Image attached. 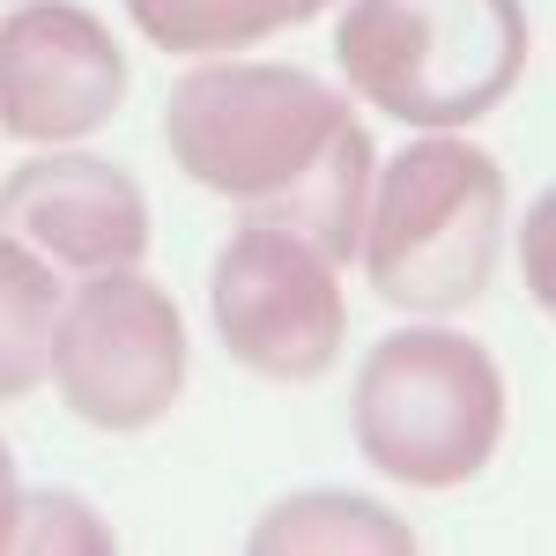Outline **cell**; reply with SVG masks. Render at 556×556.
<instances>
[{
    "instance_id": "1",
    "label": "cell",
    "mask_w": 556,
    "mask_h": 556,
    "mask_svg": "<svg viewBox=\"0 0 556 556\" xmlns=\"http://www.w3.org/2000/svg\"><path fill=\"white\" fill-rule=\"evenodd\" d=\"M172 156L193 186L230 201L238 223L312 238L327 260L356 253L371 193V134L349 97L290 60H223L178 75L164 104Z\"/></svg>"
},
{
    "instance_id": "2",
    "label": "cell",
    "mask_w": 556,
    "mask_h": 556,
    "mask_svg": "<svg viewBox=\"0 0 556 556\" xmlns=\"http://www.w3.org/2000/svg\"><path fill=\"white\" fill-rule=\"evenodd\" d=\"M364 275L393 312L445 319L482 304L497 260H505V172L460 134L408 141L386 172H371L364 230H356Z\"/></svg>"
},
{
    "instance_id": "3",
    "label": "cell",
    "mask_w": 556,
    "mask_h": 556,
    "mask_svg": "<svg viewBox=\"0 0 556 556\" xmlns=\"http://www.w3.org/2000/svg\"><path fill=\"white\" fill-rule=\"evenodd\" d=\"M527 45L519 0H349L334 23L349 89L424 134L490 119L527 75Z\"/></svg>"
},
{
    "instance_id": "4",
    "label": "cell",
    "mask_w": 556,
    "mask_h": 556,
    "mask_svg": "<svg viewBox=\"0 0 556 556\" xmlns=\"http://www.w3.org/2000/svg\"><path fill=\"white\" fill-rule=\"evenodd\" d=\"M356 453L408 490H460L505 445V371L453 327L386 334L349 393Z\"/></svg>"
},
{
    "instance_id": "5",
    "label": "cell",
    "mask_w": 556,
    "mask_h": 556,
    "mask_svg": "<svg viewBox=\"0 0 556 556\" xmlns=\"http://www.w3.org/2000/svg\"><path fill=\"white\" fill-rule=\"evenodd\" d=\"M45 371L60 386L67 416H83L89 430L164 424L172 401L186 393V319L172 290H156L134 267L83 275V290L60 298Z\"/></svg>"
},
{
    "instance_id": "6",
    "label": "cell",
    "mask_w": 556,
    "mask_h": 556,
    "mask_svg": "<svg viewBox=\"0 0 556 556\" xmlns=\"http://www.w3.org/2000/svg\"><path fill=\"white\" fill-rule=\"evenodd\" d=\"M208 312L230 364H245L253 379H275V386H312L334 371L349 334L342 260H327L298 230L238 223L230 245L215 253Z\"/></svg>"
},
{
    "instance_id": "7",
    "label": "cell",
    "mask_w": 556,
    "mask_h": 556,
    "mask_svg": "<svg viewBox=\"0 0 556 556\" xmlns=\"http://www.w3.org/2000/svg\"><path fill=\"white\" fill-rule=\"evenodd\" d=\"M127 104V52L75 0H23L0 15V134L83 141Z\"/></svg>"
},
{
    "instance_id": "8",
    "label": "cell",
    "mask_w": 556,
    "mask_h": 556,
    "mask_svg": "<svg viewBox=\"0 0 556 556\" xmlns=\"http://www.w3.org/2000/svg\"><path fill=\"white\" fill-rule=\"evenodd\" d=\"M0 230L60 275H112L149 253V201L104 156H38L0 186Z\"/></svg>"
},
{
    "instance_id": "9",
    "label": "cell",
    "mask_w": 556,
    "mask_h": 556,
    "mask_svg": "<svg viewBox=\"0 0 556 556\" xmlns=\"http://www.w3.org/2000/svg\"><path fill=\"white\" fill-rule=\"evenodd\" d=\"M253 549H282V556H327V549H379L401 556L416 549L408 519H393L386 505L356 497V490H298L282 505H267V519L253 527Z\"/></svg>"
},
{
    "instance_id": "10",
    "label": "cell",
    "mask_w": 556,
    "mask_h": 556,
    "mask_svg": "<svg viewBox=\"0 0 556 556\" xmlns=\"http://www.w3.org/2000/svg\"><path fill=\"white\" fill-rule=\"evenodd\" d=\"M319 8H334V0H127L134 30L156 52H201V60L298 30Z\"/></svg>"
},
{
    "instance_id": "11",
    "label": "cell",
    "mask_w": 556,
    "mask_h": 556,
    "mask_svg": "<svg viewBox=\"0 0 556 556\" xmlns=\"http://www.w3.org/2000/svg\"><path fill=\"white\" fill-rule=\"evenodd\" d=\"M52 319H60V267L0 230V401H23L45 379Z\"/></svg>"
},
{
    "instance_id": "12",
    "label": "cell",
    "mask_w": 556,
    "mask_h": 556,
    "mask_svg": "<svg viewBox=\"0 0 556 556\" xmlns=\"http://www.w3.org/2000/svg\"><path fill=\"white\" fill-rule=\"evenodd\" d=\"M52 542H67V549H112V527L89 513L83 497H67V490H38V497H23L15 549H52Z\"/></svg>"
},
{
    "instance_id": "13",
    "label": "cell",
    "mask_w": 556,
    "mask_h": 556,
    "mask_svg": "<svg viewBox=\"0 0 556 556\" xmlns=\"http://www.w3.org/2000/svg\"><path fill=\"white\" fill-rule=\"evenodd\" d=\"M15 527H23V482H15V453L0 438V556L15 549Z\"/></svg>"
}]
</instances>
